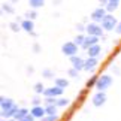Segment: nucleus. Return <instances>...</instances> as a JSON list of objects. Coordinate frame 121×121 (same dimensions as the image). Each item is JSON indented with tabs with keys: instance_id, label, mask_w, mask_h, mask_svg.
<instances>
[{
	"instance_id": "2f4dec72",
	"label": "nucleus",
	"mask_w": 121,
	"mask_h": 121,
	"mask_svg": "<svg viewBox=\"0 0 121 121\" xmlns=\"http://www.w3.org/2000/svg\"><path fill=\"white\" fill-rule=\"evenodd\" d=\"M36 118L33 117V115H31V114H29V115H27V117H24V118H22L21 121H35Z\"/></svg>"
},
{
	"instance_id": "ddd939ff",
	"label": "nucleus",
	"mask_w": 121,
	"mask_h": 121,
	"mask_svg": "<svg viewBox=\"0 0 121 121\" xmlns=\"http://www.w3.org/2000/svg\"><path fill=\"white\" fill-rule=\"evenodd\" d=\"M99 43V38H96V36H85V40H84V45H82V48L84 49H88L90 46H94Z\"/></svg>"
},
{
	"instance_id": "6ab92c4d",
	"label": "nucleus",
	"mask_w": 121,
	"mask_h": 121,
	"mask_svg": "<svg viewBox=\"0 0 121 121\" xmlns=\"http://www.w3.org/2000/svg\"><path fill=\"white\" fill-rule=\"evenodd\" d=\"M45 3V0H29V4L33 9H38V8H42Z\"/></svg>"
},
{
	"instance_id": "f3484780",
	"label": "nucleus",
	"mask_w": 121,
	"mask_h": 121,
	"mask_svg": "<svg viewBox=\"0 0 121 121\" xmlns=\"http://www.w3.org/2000/svg\"><path fill=\"white\" fill-rule=\"evenodd\" d=\"M27 115H29V109H26V108H20V109L17 111V114H15V117H13V118H15L17 121H21L24 117H27Z\"/></svg>"
},
{
	"instance_id": "4468645a",
	"label": "nucleus",
	"mask_w": 121,
	"mask_h": 121,
	"mask_svg": "<svg viewBox=\"0 0 121 121\" xmlns=\"http://www.w3.org/2000/svg\"><path fill=\"white\" fill-rule=\"evenodd\" d=\"M21 29L22 30H24V31H27V33H33V21H31V20H22L21 21Z\"/></svg>"
},
{
	"instance_id": "a211bd4d",
	"label": "nucleus",
	"mask_w": 121,
	"mask_h": 121,
	"mask_svg": "<svg viewBox=\"0 0 121 121\" xmlns=\"http://www.w3.org/2000/svg\"><path fill=\"white\" fill-rule=\"evenodd\" d=\"M55 85L64 90V88L69 85V81H67V79H64V78H57V79H55Z\"/></svg>"
},
{
	"instance_id": "0eeeda50",
	"label": "nucleus",
	"mask_w": 121,
	"mask_h": 121,
	"mask_svg": "<svg viewBox=\"0 0 121 121\" xmlns=\"http://www.w3.org/2000/svg\"><path fill=\"white\" fill-rule=\"evenodd\" d=\"M61 94H63V88H60V87H57V85L48 87V88L45 90V93H43L45 97H60Z\"/></svg>"
},
{
	"instance_id": "7c9ffc66",
	"label": "nucleus",
	"mask_w": 121,
	"mask_h": 121,
	"mask_svg": "<svg viewBox=\"0 0 121 121\" xmlns=\"http://www.w3.org/2000/svg\"><path fill=\"white\" fill-rule=\"evenodd\" d=\"M69 76H72V78H75L76 75H78V70H76V69H73V67H70V69H69Z\"/></svg>"
},
{
	"instance_id": "c85d7f7f",
	"label": "nucleus",
	"mask_w": 121,
	"mask_h": 121,
	"mask_svg": "<svg viewBox=\"0 0 121 121\" xmlns=\"http://www.w3.org/2000/svg\"><path fill=\"white\" fill-rule=\"evenodd\" d=\"M3 11L8 12V13H13V8L11 6V4H6V3H4L3 4Z\"/></svg>"
},
{
	"instance_id": "cd10ccee",
	"label": "nucleus",
	"mask_w": 121,
	"mask_h": 121,
	"mask_svg": "<svg viewBox=\"0 0 121 121\" xmlns=\"http://www.w3.org/2000/svg\"><path fill=\"white\" fill-rule=\"evenodd\" d=\"M42 75H43V78H46V79H49V78H52V70H49V69H45L43 72H42Z\"/></svg>"
},
{
	"instance_id": "c756f323",
	"label": "nucleus",
	"mask_w": 121,
	"mask_h": 121,
	"mask_svg": "<svg viewBox=\"0 0 121 121\" xmlns=\"http://www.w3.org/2000/svg\"><path fill=\"white\" fill-rule=\"evenodd\" d=\"M20 29H21V26H18L17 22H11V30L12 31H20Z\"/></svg>"
},
{
	"instance_id": "393cba45",
	"label": "nucleus",
	"mask_w": 121,
	"mask_h": 121,
	"mask_svg": "<svg viewBox=\"0 0 121 121\" xmlns=\"http://www.w3.org/2000/svg\"><path fill=\"white\" fill-rule=\"evenodd\" d=\"M36 17H38L36 11H31V12H27V13H26V20H31V21H33Z\"/></svg>"
},
{
	"instance_id": "e433bc0d",
	"label": "nucleus",
	"mask_w": 121,
	"mask_h": 121,
	"mask_svg": "<svg viewBox=\"0 0 121 121\" xmlns=\"http://www.w3.org/2000/svg\"><path fill=\"white\" fill-rule=\"evenodd\" d=\"M76 29L79 30V31H82V30H85V26H82V24H78V26H76Z\"/></svg>"
},
{
	"instance_id": "c9c22d12",
	"label": "nucleus",
	"mask_w": 121,
	"mask_h": 121,
	"mask_svg": "<svg viewBox=\"0 0 121 121\" xmlns=\"http://www.w3.org/2000/svg\"><path fill=\"white\" fill-rule=\"evenodd\" d=\"M115 31H117L118 35H121V22H118V26H117V29H115Z\"/></svg>"
},
{
	"instance_id": "6e6552de",
	"label": "nucleus",
	"mask_w": 121,
	"mask_h": 121,
	"mask_svg": "<svg viewBox=\"0 0 121 121\" xmlns=\"http://www.w3.org/2000/svg\"><path fill=\"white\" fill-rule=\"evenodd\" d=\"M70 63H72V67L76 69L78 72L79 70H84V64H85V60H82L79 55H73L70 57Z\"/></svg>"
},
{
	"instance_id": "f704fd0d",
	"label": "nucleus",
	"mask_w": 121,
	"mask_h": 121,
	"mask_svg": "<svg viewBox=\"0 0 121 121\" xmlns=\"http://www.w3.org/2000/svg\"><path fill=\"white\" fill-rule=\"evenodd\" d=\"M33 49H35V52H39V51H40V46H39L38 43H35V45H33Z\"/></svg>"
},
{
	"instance_id": "4c0bfd02",
	"label": "nucleus",
	"mask_w": 121,
	"mask_h": 121,
	"mask_svg": "<svg viewBox=\"0 0 121 121\" xmlns=\"http://www.w3.org/2000/svg\"><path fill=\"white\" fill-rule=\"evenodd\" d=\"M2 121H17L15 118H8V120H2Z\"/></svg>"
},
{
	"instance_id": "b1692460",
	"label": "nucleus",
	"mask_w": 121,
	"mask_h": 121,
	"mask_svg": "<svg viewBox=\"0 0 121 121\" xmlns=\"http://www.w3.org/2000/svg\"><path fill=\"white\" fill-rule=\"evenodd\" d=\"M69 105L67 99H57V108H64V106Z\"/></svg>"
},
{
	"instance_id": "dca6fc26",
	"label": "nucleus",
	"mask_w": 121,
	"mask_h": 121,
	"mask_svg": "<svg viewBox=\"0 0 121 121\" xmlns=\"http://www.w3.org/2000/svg\"><path fill=\"white\" fill-rule=\"evenodd\" d=\"M118 6H120V0H108V4H106V8H105V9H106L108 12L112 13Z\"/></svg>"
},
{
	"instance_id": "a878e982",
	"label": "nucleus",
	"mask_w": 121,
	"mask_h": 121,
	"mask_svg": "<svg viewBox=\"0 0 121 121\" xmlns=\"http://www.w3.org/2000/svg\"><path fill=\"white\" fill-rule=\"evenodd\" d=\"M58 120V117H57V114L55 115H46V117H43L40 121H57Z\"/></svg>"
},
{
	"instance_id": "bb28decb",
	"label": "nucleus",
	"mask_w": 121,
	"mask_h": 121,
	"mask_svg": "<svg viewBox=\"0 0 121 121\" xmlns=\"http://www.w3.org/2000/svg\"><path fill=\"white\" fill-rule=\"evenodd\" d=\"M45 103L46 105H57V99L55 97H45Z\"/></svg>"
},
{
	"instance_id": "4be33fe9",
	"label": "nucleus",
	"mask_w": 121,
	"mask_h": 121,
	"mask_svg": "<svg viewBox=\"0 0 121 121\" xmlns=\"http://www.w3.org/2000/svg\"><path fill=\"white\" fill-rule=\"evenodd\" d=\"M97 79H99V76H97V75H93V76L90 78V81H87V87H88V88H90V87H96Z\"/></svg>"
},
{
	"instance_id": "f8f14e48",
	"label": "nucleus",
	"mask_w": 121,
	"mask_h": 121,
	"mask_svg": "<svg viewBox=\"0 0 121 121\" xmlns=\"http://www.w3.org/2000/svg\"><path fill=\"white\" fill-rule=\"evenodd\" d=\"M102 52V46L97 43L94 46H90V48L87 49V55L88 57H93V58H99V55Z\"/></svg>"
},
{
	"instance_id": "5701e85b",
	"label": "nucleus",
	"mask_w": 121,
	"mask_h": 121,
	"mask_svg": "<svg viewBox=\"0 0 121 121\" xmlns=\"http://www.w3.org/2000/svg\"><path fill=\"white\" fill-rule=\"evenodd\" d=\"M84 40H85V36H84V35H78L73 42H75L78 46H82V45H84Z\"/></svg>"
},
{
	"instance_id": "f257e3e1",
	"label": "nucleus",
	"mask_w": 121,
	"mask_h": 121,
	"mask_svg": "<svg viewBox=\"0 0 121 121\" xmlns=\"http://www.w3.org/2000/svg\"><path fill=\"white\" fill-rule=\"evenodd\" d=\"M102 29H103L105 31H111V30H115L118 26V21L117 18H115L114 15H111V13H106V17L103 18V21L100 22Z\"/></svg>"
},
{
	"instance_id": "f03ea898",
	"label": "nucleus",
	"mask_w": 121,
	"mask_h": 121,
	"mask_svg": "<svg viewBox=\"0 0 121 121\" xmlns=\"http://www.w3.org/2000/svg\"><path fill=\"white\" fill-rule=\"evenodd\" d=\"M112 82H114V79H112L111 75H100L97 82H96L97 91H106L111 85H112Z\"/></svg>"
},
{
	"instance_id": "412c9836",
	"label": "nucleus",
	"mask_w": 121,
	"mask_h": 121,
	"mask_svg": "<svg viewBox=\"0 0 121 121\" xmlns=\"http://www.w3.org/2000/svg\"><path fill=\"white\" fill-rule=\"evenodd\" d=\"M45 90H46V88H43V84H40V82L35 84V91L38 93V94H43Z\"/></svg>"
},
{
	"instance_id": "aec40b11",
	"label": "nucleus",
	"mask_w": 121,
	"mask_h": 121,
	"mask_svg": "<svg viewBox=\"0 0 121 121\" xmlns=\"http://www.w3.org/2000/svg\"><path fill=\"white\" fill-rule=\"evenodd\" d=\"M45 111H46V115H55V112H57V105H46Z\"/></svg>"
},
{
	"instance_id": "20e7f679",
	"label": "nucleus",
	"mask_w": 121,
	"mask_h": 121,
	"mask_svg": "<svg viewBox=\"0 0 121 121\" xmlns=\"http://www.w3.org/2000/svg\"><path fill=\"white\" fill-rule=\"evenodd\" d=\"M78 48H79V46H78L75 42H66V43L61 46V51H63L64 55H67V57L70 58V57H73V55H76Z\"/></svg>"
},
{
	"instance_id": "1a4fd4ad",
	"label": "nucleus",
	"mask_w": 121,
	"mask_h": 121,
	"mask_svg": "<svg viewBox=\"0 0 121 121\" xmlns=\"http://www.w3.org/2000/svg\"><path fill=\"white\" fill-rule=\"evenodd\" d=\"M97 64H99V60L97 58H93V57H88L85 60V64H84V70L87 72H93L94 69L97 67Z\"/></svg>"
},
{
	"instance_id": "72a5a7b5",
	"label": "nucleus",
	"mask_w": 121,
	"mask_h": 121,
	"mask_svg": "<svg viewBox=\"0 0 121 121\" xmlns=\"http://www.w3.org/2000/svg\"><path fill=\"white\" fill-rule=\"evenodd\" d=\"M99 3H100V6H102V8H103V6L106 8V4H108V0H99Z\"/></svg>"
},
{
	"instance_id": "58836bf2",
	"label": "nucleus",
	"mask_w": 121,
	"mask_h": 121,
	"mask_svg": "<svg viewBox=\"0 0 121 121\" xmlns=\"http://www.w3.org/2000/svg\"><path fill=\"white\" fill-rule=\"evenodd\" d=\"M11 2H17V0H11Z\"/></svg>"
},
{
	"instance_id": "7ed1b4c3",
	"label": "nucleus",
	"mask_w": 121,
	"mask_h": 121,
	"mask_svg": "<svg viewBox=\"0 0 121 121\" xmlns=\"http://www.w3.org/2000/svg\"><path fill=\"white\" fill-rule=\"evenodd\" d=\"M85 31L88 36H96V38H100L102 35H103V29H102L100 24H97V22H90V24L85 26Z\"/></svg>"
},
{
	"instance_id": "423d86ee",
	"label": "nucleus",
	"mask_w": 121,
	"mask_h": 121,
	"mask_svg": "<svg viewBox=\"0 0 121 121\" xmlns=\"http://www.w3.org/2000/svg\"><path fill=\"white\" fill-rule=\"evenodd\" d=\"M93 105L96 106V108H100V106H103L106 103V94H105V91H97L94 96H93Z\"/></svg>"
},
{
	"instance_id": "473e14b6",
	"label": "nucleus",
	"mask_w": 121,
	"mask_h": 121,
	"mask_svg": "<svg viewBox=\"0 0 121 121\" xmlns=\"http://www.w3.org/2000/svg\"><path fill=\"white\" fill-rule=\"evenodd\" d=\"M31 103H33V106H40V99H38V97H35V99L31 100Z\"/></svg>"
},
{
	"instance_id": "9b49d317",
	"label": "nucleus",
	"mask_w": 121,
	"mask_h": 121,
	"mask_svg": "<svg viewBox=\"0 0 121 121\" xmlns=\"http://www.w3.org/2000/svg\"><path fill=\"white\" fill-rule=\"evenodd\" d=\"M12 106H15V103H13L12 99L4 97V96L0 97V108H2V111H8V109H11Z\"/></svg>"
},
{
	"instance_id": "9d476101",
	"label": "nucleus",
	"mask_w": 121,
	"mask_h": 121,
	"mask_svg": "<svg viewBox=\"0 0 121 121\" xmlns=\"http://www.w3.org/2000/svg\"><path fill=\"white\" fill-rule=\"evenodd\" d=\"M30 114L33 115L35 118H39V120H42L43 117H46V111H45L43 106H33L31 111H30Z\"/></svg>"
},
{
	"instance_id": "39448f33",
	"label": "nucleus",
	"mask_w": 121,
	"mask_h": 121,
	"mask_svg": "<svg viewBox=\"0 0 121 121\" xmlns=\"http://www.w3.org/2000/svg\"><path fill=\"white\" fill-rule=\"evenodd\" d=\"M106 12H108V11H106V9L105 8H97V9H94V11H93L91 12V20H93V22H97V24H100V22L102 21H103V18L106 17Z\"/></svg>"
},
{
	"instance_id": "2eb2a0df",
	"label": "nucleus",
	"mask_w": 121,
	"mask_h": 121,
	"mask_svg": "<svg viewBox=\"0 0 121 121\" xmlns=\"http://www.w3.org/2000/svg\"><path fill=\"white\" fill-rule=\"evenodd\" d=\"M18 109H20V108L15 105V106H12L11 109H8V111H2V117H3V118H13Z\"/></svg>"
}]
</instances>
